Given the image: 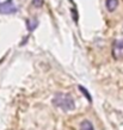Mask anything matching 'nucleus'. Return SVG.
<instances>
[{"label": "nucleus", "instance_id": "obj_9", "mask_svg": "<svg viewBox=\"0 0 123 130\" xmlns=\"http://www.w3.org/2000/svg\"><path fill=\"white\" fill-rule=\"evenodd\" d=\"M72 17L74 18V22H78V13H76V10H72Z\"/></svg>", "mask_w": 123, "mask_h": 130}, {"label": "nucleus", "instance_id": "obj_5", "mask_svg": "<svg viewBox=\"0 0 123 130\" xmlns=\"http://www.w3.org/2000/svg\"><path fill=\"white\" fill-rule=\"evenodd\" d=\"M37 25H38V20L37 19H28L26 20V28H28L29 31L35 30V29L37 28Z\"/></svg>", "mask_w": 123, "mask_h": 130}, {"label": "nucleus", "instance_id": "obj_7", "mask_svg": "<svg viewBox=\"0 0 123 130\" xmlns=\"http://www.w3.org/2000/svg\"><path fill=\"white\" fill-rule=\"evenodd\" d=\"M79 90H80V92H81V93H83V94L85 95V97H86V99H87L88 102L91 103V102H92V97L90 95V93H88V91L86 90V88H85L84 86H81V85L79 86Z\"/></svg>", "mask_w": 123, "mask_h": 130}, {"label": "nucleus", "instance_id": "obj_6", "mask_svg": "<svg viewBox=\"0 0 123 130\" xmlns=\"http://www.w3.org/2000/svg\"><path fill=\"white\" fill-rule=\"evenodd\" d=\"M80 130H95L92 123L90 121H84L81 124H80Z\"/></svg>", "mask_w": 123, "mask_h": 130}, {"label": "nucleus", "instance_id": "obj_4", "mask_svg": "<svg viewBox=\"0 0 123 130\" xmlns=\"http://www.w3.org/2000/svg\"><path fill=\"white\" fill-rule=\"evenodd\" d=\"M105 5H106V8L110 12L115 11L117 6H118V0H106L105 1Z\"/></svg>", "mask_w": 123, "mask_h": 130}, {"label": "nucleus", "instance_id": "obj_2", "mask_svg": "<svg viewBox=\"0 0 123 130\" xmlns=\"http://www.w3.org/2000/svg\"><path fill=\"white\" fill-rule=\"evenodd\" d=\"M17 12L16 5L13 4V0H7L0 4V13L1 14H13Z\"/></svg>", "mask_w": 123, "mask_h": 130}, {"label": "nucleus", "instance_id": "obj_1", "mask_svg": "<svg viewBox=\"0 0 123 130\" xmlns=\"http://www.w3.org/2000/svg\"><path fill=\"white\" fill-rule=\"evenodd\" d=\"M53 104L64 111H72L75 107L74 99L68 93H56L53 98Z\"/></svg>", "mask_w": 123, "mask_h": 130}, {"label": "nucleus", "instance_id": "obj_3", "mask_svg": "<svg viewBox=\"0 0 123 130\" xmlns=\"http://www.w3.org/2000/svg\"><path fill=\"white\" fill-rule=\"evenodd\" d=\"M112 56L115 60H123V40H117L114 42Z\"/></svg>", "mask_w": 123, "mask_h": 130}, {"label": "nucleus", "instance_id": "obj_8", "mask_svg": "<svg viewBox=\"0 0 123 130\" xmlns=\"http://www.w3.org/2000/svg\"><path fill=\"white\" fill-rule=\"evenodd\" d=\"M42 4H43V0H34V1H32V5L36 6V7H41Z\"/></svg>", "mask_w": 123, "mask_h": 130}]
</instances>
